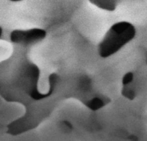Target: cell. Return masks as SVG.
<instances>
[{
    "mask_svg": "<svg viewBox=\"0 0 147 141\" xmlns=\"http://www.w3.org/2000/svg\"><path fill=\"white\" fill-rule=\"evenodd\" d=\"M109 101L110 100L108 101L107 97L103 98L101 96H94L91 99L88 100L84 105H86L89 109L95 111V110H98L104 107L106 104L109 103Z\"/></svg>",
    "mask_w": 147,
    "mask_h": 141,
    "instance_id": "5b68a950",
    "label": "cell"
},
{
    "mask_svg": "<svg viewBox=\"0 0 147 141\" xmlns=\"http://www.w3.org/2000/svg\"><path fill=\"white\" fill-rule=\"evenodd\" d=\"M123 89H122L121 94L126 98L129 99V100H134L136 97V93H135L134 90L131 86H130V84L126 85H123Z\"/></svg>",
    "mask_w": 147,
    "mask_h": 141,
    "instance_id": "8992f818",
    "label": "cell"
},
{
    "mask_svg": "<svg viewBox=\"0 0 147 141\" xmlns=\"http://www.w3.org/2000/svg\"><path fill=\"white\" fill-rule=\"evenodd\" d=\"M1 34H2V29H1V27H0V38H1Z\"/></svg>",
    "mask_w": 147,
    "mask_h": 141,
    "instance_id": "ba28073f",
    "label": "cell"
},
{
    "mask_svg": "<svg viewBox=\"0 0 147 141\" xmlns=\"http://www.w3.org/2000/svg\"><path fill=\"white\" fill-rule=\"evenodd\" d=\"M136 35V28L128 21L115 23L108 30L98 45L99 55L108 58L116 54Z\"/></svg>",
    "mask_w": 147,
    "mask_h": 141,
    "instance_id": "7a4b0ae2",
    "label": "cell"
},
{
    "mask_svg": "<svg viewBox=\"0 0 147 141\" xmlns=\"http://www.w3.org/2000/svg\"><path fill=\"white\" fill-rule=\"evenodd\" d=\"M120 0H89L91 4L101 9L113 11L116 9Z\"/></svg>",
    "mask_w": 147,
    "mask_h": 141,
    "instance_id": "277c9868",
    "label": "cell"
},
{
    "mask_svg": "<svg viewBox=\"0 0 147 141\" xmlns=\"http://www.w3.org/2000/svg\"><path fill=\"white\" fill-rule=\"evenodd\" d=\"M11 1H22V0H10Z\"/></svg>",
    "mask_w": 147,
    "mask_h": 141,
    "instance_id": "9c48e42d",
    "label": "cell"
},
{
    "mask_svg": "<svg viewBox=\"0 0 147 141\" xmlns=\"http://www.w3.org/2000/svg\"><path fill=\"white\" fill-rule=\"evenodd\" d=\"M23 48L16 47L12 55L0 62V95L5 100L27 105L50 97L38 90L40 69Z\"/></svg>",
    "mask_w": 147,
    "mask_h": 141,
    "instance_id": "6da1fadb",
    "label": "cell"
},
{
    "mask_svg": "<svg viewBox=\"0 0 147 141\" xmlns=\"http://www.w3.org/2000/svg\"><path fill=\"white\" fill-rule=\"evenodd\" d=\"M47 35L45 30L32 28L30 30H15L10 34V41L22 48H27L42 41Z\"/></svg>",
    "mask_w": 147,
    "mask_h": 141,
    "instance_id": "3957f363",
    "label": "cell"
},
{
    "mask_svg": "<svg viewBox=\"0 0 147 141\" xmlns=\"http://www.w3.org/2000/svg\"><path fill=\"white\" fill-rule=\"evenodd\" d=\"M134 80V74L132 73H128L125 75L122 79V83L123 85H126L131 84L133 82Z\"/></svg>",
    "mask_w": 147,
    "mask_h": 141,
    "instance_id": "52a82bcc",
    "label": "cell"
}]
</instances>
